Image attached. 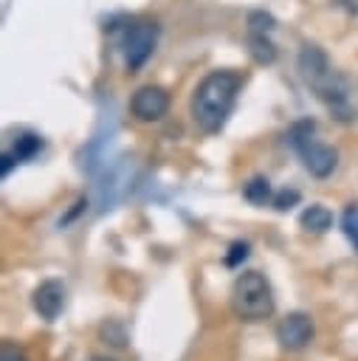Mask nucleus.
Returning <instances> with one entry per match:
<instances>
[{
    "mask_svg": "<svg viewBox=\"0 0 358 361\" xmlns=\"http://www.w3.org/2000/svg\"><path fill=\"white\" fill-rule=\"evenodd\" d=\"M39 149H42V138L34 135V133H23V135L14 138V158H17V161H28V158H34Z\"/></svg>",
    "mask_w": 358,
    "mask_h": 361,
    "instance_id": "f8f14e48",
    "label": "nucleus"
},
{
    "mask_svg": "<svg viewBox=\"0 0 358 361\" xmlns=\"http://www.w3.org/2000/svg\"><path fill=\"white\" fill-rule=\"evenodd\" d=\"M248 31L271 34V31H273V17L265 14V11H251V14H248Z\"/></svg>",
    "mask_w": 358,
    "mask_h": 361,
    "instance_id": "2eb2a0df",
    "label": "nucleus"
},
{
    "mask_svg": "<svg viewBox=\"0 0 358 361\" xmlns=\"http://www.w3.org/2000/svg\"><path fill=\"white\" fill-rule=\"evenodd\" d=\"M242 197H245L248 203H254V206H265V203H273V192H271V183H268V178H262V175L251 178V180L242 186Z\"/></svg>",
    "mask_w": 358,
    "mask_h": 361,
    "instance_id": "9b49d317",
    "label": "nucleus"
},
{
    "mask_svg": "<svg viewBox=\"0 0 358 361\" xmlns=\"http://www.w3.org/2000/svg\"><path fill=\"white\" fill-rule=\"evenodd\" d=\"M231 307L242 322H262L273 313V290L265 274L259 271H245L237 276L231 288Z\"/></svg>",
    "mask_w": 358,
    "mask_h": 361,
    "instance_id": "7ed1b4c3",
    "label": "nucleus"
},
{
    "mask_svg": "<svg viewBox=\"0 0 358 361\" xmlns=\"http://www.w3.org/2000/svg\"><path fill=\"white\" fill-rule=\"evenodd\" d=\"M101 336L110 338L113 347H124V344H127V336H124V330H121L116 322H107V324L101 327Z\"/></svg>",
    "mask_w": 358,
    "mask_h": 361,
    "instance_id": "f3484780",
    "label": "nucleus"
},
{
    "mask_svg": "<svg viewBox=\"0 0 358 361\" xmlns=\"http://www.w3.org/2000/svg\"><path fill=\"white\" fill-rule=\"evenodd\" d=\"M90 361H113V358H90Z\"/></svg>",
    "mask_w": 358,
    "mask_h": 361,
    "instance_id": "4be33fe9",
    "label": "nucleus"
},
{
    "mask_svg": "<svg viewBox=\"0 0 358 361\" xmlns=\"http://www.w3.org/2000/svg\"><path fill=\"white\" fill-rule=\"evenodd\" d=\"M0 361H25V355H23V350H20L17 344L3 341V347H0Z\"/></svg>",
    "mask_w": 358,
    "mask_h": 361,
    "instance_id": "a211bd4d",
    "label": "nucleus"
},
{
    "mask_svg": "<svg viewBox=\"0 0 358 361\" xmlns=\"http://www.w3.org/2000/svg\"><path fill=\"white\" fill-rule=\"evenodd\" d=\"M299 71L304 82L313 87V93L324 102V107L338 118V121H352V104H350V90L347 82L330 68L327 56L316 45H304L299 54Z\"/></svg>",
    "mask_w": 358,
    "mask_h": 361,
    "instance_id": "f03ea898",
    "label": "nucleus"
},
{
    "mask_svg": "<svg viewBox=\"0 0 358 361\" xmlns=\"http://www.w3.org/2000/svg\"><path fill=\"white\" fill-rule=\"evenodd\" d=\"M169 110V93L158 85H144L130 99V113L138 121H161Z\"/></svg>",
    "mask_w": 358,
    "mask_h": 361,
    "instance_id": "423d86ee",
    "label": "nucleus"
},
{
    "mask_svg": "<svg viewBox=\"0 0 358 361\" xmlns=\"http://www.w3.org/2000/svg\"><path fill=\"white\" fill-rule=\"evenodd\" d=\"M299 226H302L304 231L321 234V231H327V228L333 226V212H330L327 206H321V203H313V206H307V209L299 214Z\"/></svg>",
    "mask_w": 358,
    "mask_h": 361,
    "instance_id": "1a4fd4ad",
    "label": "nucleus"
},
{
    "mask_svg": "<svg viewBox=\"0 0 358 361\" xmlns=\"http://www.w3.org/2000/svg\"><path fill=\"white\" fill-rule=\"evenodd\" d=\"M65 296H68V290H65L62 279H45V282L37 285L31 302H34V310H37L45 322H54V319L65 310Z\"/></svg>",
    "mask_w": 358,
    "mask_h": 361,
    "instance_id": "6e6552de",
    "label": "nucleus"
},
{
    "mask_svg": "<svg viewBox=\"0 0 358 361\" xmlns=\"http://www.w3.org/2000/svg\"><path fill=\"white\" fill-rule=\"evenodd\" d=\"M85 206H87V203H85V197H82V200H79V203H76V206H73V209H70V212H68V214H65L59 223H62V226H65V223H70V220H73V217H76V214H79Z\"/></svg>",
    "mask_w": 358,
    "mask_h": 361,
    "instance_id": "412c9836",
    "label": "nucleus"
},
{
    "mask_svg": "<svg viewBox=\"0 0 358 361\" xmlns=\"http://www.w3.org/2000/svg\"><path fill=\"white\" fill-rule=\"evenodd\" d=\"M296 203H299V192L296 189H282V192L273 195V209H279V212H288Z\"/></svg>",
    "mask_w": 358,
    "mask_h": 361,
    "instance_id": "dca6fc26",
    "label": "nucleus"
},
{
    "mask_svg": "<svg viewBox=\"0 0 358 361\" xmlns=\"http://www.w3.org/2000/svg\"><path fill=\"white\" fill-rule=\"evenodd\" d=\"M313 133H316V124L304 118V121H296V124L290 127L288 141H290V147L299 152L304 169H307L313 178H330L333 169H335V164H338V152H335L330 144L319 141Z\"/></svg>",
    "mask_w": 358,
    "mask_h": 361,
    "instance_id": "20e7f679",
    "label": "nucleus"
},
{
    "mask_svg": "<svg viewBox=\"0 0 358 361\" xmlns=\"http://www.w3.org/2000/svg\"><path fill=\"white\" fill-rule=\"evenodd\" d=\"M155 42H158V25L155 23L138 20L127 28V34H124V62H127L130 73H135L149 59V54L155 51Z\"/></svg>",
    "mask_w": 358,
    "mask_h": 361,
    "instance_id": "39448f33",
    "label": "nucleus"
},
{
    "mask_svg": "<svg viewBox=\"0 0 358 361\" xmlns=\"http://www.w3.org/2000/svg\"><path fill=\"white\" fill-rule=\"evenodd\" d=\"M313 319L302 310H293L288 313L279 324H276V341L285 347V350H302L313 341Z\"/></svg>",
    "mask_w": 358,
    "mask_h": 361,
    "instance_id": "0eeeda50",
    "label": "nucleus"
},
{
    "mask_svg": "<svg viewBox=\"0 0 358 361\" xmlns=\"http://www.w3.org/2000/svg\"><path fill=\"white\" fill-rule=\"evenodd\" d=\"M338 8H344L347 14H358V0H333Z\"/></svg>",
    "mask_w": 358,
    "mask_h": 361,
    "instance_id": "aec40b11",
    "label": "nucleus"
},
{
    "mask_svg": "<svg viewBox=\"0 0 358 361\" xmlns=\"http://www.w3.org/2000/svg\"><path fill=\"white\" fill-rule=\"evenodd\" d=\"M240 73L237 71H211L206 73L195 93H192V118L203 133H220L228 121L237 93H240Z\"/></svg>",
    "mask_w": 358,
    "mask_h": 361,
    "instance_id": "f257e3e1",
    "label": "nucleus"
},
{
    "mask_svg": "<svg viewBox=\"0 0 358 361\" xmlns=\"http://www.w3.org/2000/svg\"><path fill=\"white\" fill-rule=\"evenodd\" d=\"M248 254H251V245H248L245 240H234V243L228 245L223 262H226V268H240V265L248 259Z\"/></svg>",
    "mask_w": 358,
    "mask_h": 361,
    "instance_id": "4468645a",
    "label": "nucleus"
},
{
    "mask_svg": "<svg viewBox=\"0 0 358 361\" xmlns=\"http://www.w3.org/2000/svg\"><path fill=\"white\" fill-rule=\"evenodd\" d=\"M341 231L350 240L352 251H358V203H350L341 214Z\"/></svg>",
    "mask_w": 358,
    "mask_h": 361,
    "instance_id": "ddd939ff",
    "label": "nucleus"
},
{
    "mask_svg": "<svg viewBox=\"0 0 358 361\" xmlns=\"http://www.w3.org/2000/svg\"><path fill=\"white\" fill-rule=\"evenodd\" d=\"M248 48H251V56L259 62V65H271L276 59V48L271 42L268 34H257V31H248Z\"/></svg>",
    "mask_w": 358,
    "mask_h": 361,
    "instance_id": "9d476101",
    "label": "nucleus"
},
{
    "mask_svg": "<svg viewBox=\"0 0 358 361\" xmlns=\"http://www.w3.org/2000/svg\"><path fill=\"white\" fill-rule=\"evenodd\" d=\"M0 161H3V164H0V172H3V178H6V175L11 172V166L17 164V158H14V152H3Z\"/></svg>",
    "mask_w": 358,
    "mask_h": 361,
    "instance_id": "6ab92c4d",
    "label": "nucleus"
}]
</instances>
